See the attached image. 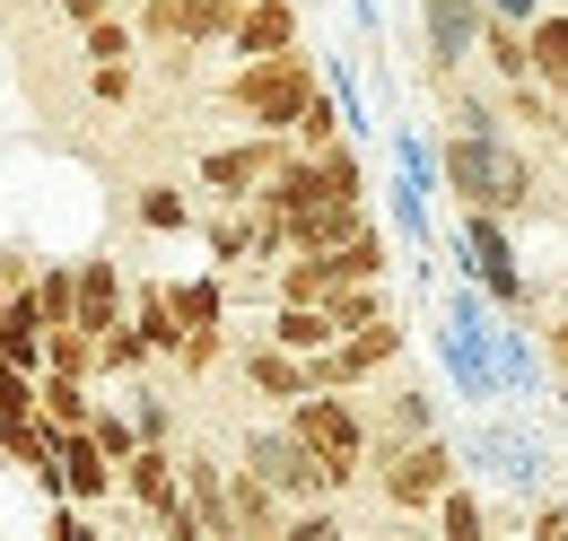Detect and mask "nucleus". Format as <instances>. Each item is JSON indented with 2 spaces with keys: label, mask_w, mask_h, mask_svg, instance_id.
Listing matches in <instances>:
<instances>
[{
  "label": "nucleus",
  "mask_w": 568,
  "mask_h": 541,
  "mask_svg": "<svg viewBox=\"0 0 568 541\" xmlns=\"http://www.w3.org/2000/svg\"><path fill=\"white\" fill-rule=\"evenodd\" d=\"M288 149L281 140H245V149H211V157H202V184H219V193H236V202H245V193H263V184H272V166H281Z\"/></svg>",
  "instance_id": "nucleus-8"
},
{
  "label": "nucleus",
  "mask_w": 568,
  "mask_h": 541,
  "mask_svg": "<svg viewBox=\"0 0 568 541\" xmlns=\"http://www.w3.org/2000/svg\"><path fill=\"white\" fill-rule=\"evenodd\" d=\"M297 149H315V157H324V149H333V105H324V96H315V105H306V123H297Z\"/></svg>",
  "instance_id": "nucleus-25"
},
{
  "label": "nucleus",
  "mask_w": 568,
  "mask_h": 541,
  "mask_svg": "<svg viewBox=\"0 0 568 541\" xmlns=\"http://www.w3.org/2000/svg\"><path fill=\"white\" fill-rule=\"evenodd\" d=\"M446 175H455V193L473 210H516L525 193H534V175H525V157H507L490 132H464L455 149H446Z\"/></svg>",
  "instance_id": "nucleus-3"
},
{
  "label": "nucleus",
  "mask_w": 568,
  "mask_h": 541,
  "mask_svg": "<svg viewBox=\"0 0 568 541\" xmlns=\"http://www.w3.org/2000/svg\"><path fill=\"white\" fill-rule=\"evenodd\" d=\"M0 306H9V297H0Z\"/></svg>",
  "instance_id": "nucleus-32"
},
{
  "label": "nucleus",
  "mask_w": 568,
  "mask_h": 541,
  "mask_svg": "<svg viewBox=\"0 0 568 541\" xmlns=\"http://www.w3.org/2000/svg\"><path fill=\"white\" fill-rule=\"evenodd\" d=\"M175 315H184V340H193V333H219V288H211V279L175 288Z\"/></svg>",
  "instance_id": "nucleus-21"
},
{
  "label": "nucleus",
  "mask_w": 568,
  "mask_h": 541,
  "mask_svg": "<svg viewBox=\"0 0 568 541\" xmlns=\"http://www.w3.org/2000/svg\"><path fill=\"white\" fill-rule=\"evenodd\" d=\"M324 306H333V324H342V333H358V324H376V315H385V297H376V279H342V288H333Z\"/></svg>",
  "instance_id": "nucleus-20"
},
{
  "label": "nucleus",
  "mask_w": 568,
  "mask_h": 541,
  "mask_svg": "<svg viewBox=\"0 0 568 541\" xmlns=\"http://www.w3.org/2000/svg\"><path fill=\"white\" fill-rule=\"evenodd\" d=\"M403 349V333H394V315H376V324H358V333H342L333 349H315V385H358V376H376L385 358Z\"/></svg>",
  "instance_id": "nucleus-7"
},
{
  "label": "nucleus",
  "mask_w": 568,
  "mask_h": 541,
  "mask_svg": "<svg viewBox=\"0 0 568 541\" xmlns=\"http://www.w3.org/2000/svg\"><path fill=\"white\" fill-rule=\"evenodd\" d=\"M36 402H44V394L27 385V367H18V358H0V419H27Z\"/></svg>",
  "instance_id": "nucleus-23"
},
{
  "label": "nucleus",
  "mask_w": 568,
  "mask_h": 541,
  "mask_svg": "<svg viewBox=\"0 0 568 541\" xmlns=\"http://www.w3.org/2000/svg\"><path fill=\"white\" fill-rule=\"evenodd\" d=\"M288 44H297V9H288V0H254V9L236 18V53H245V62L288 53Z\"/></svg>",
  "instance_id": "nucleus-10"
},
{
  "label": "nucleus",
  "mask_w": 568,
  "mask_h": 541,
  "mask_svg": "<svg viewBox=\"0 0 568 541\" xmlns=\"http://www.w3.org/2000/svg\"><path fill=\"white\" fill-rule=\"evenodd\" d=\"M62 9H71L79 27H97V18H105V0H62Z\"/></svg>",
  "instance_id": "nucleus-30"
},
{
  "label": "nucleus",
  "mask_w": 568,
  "mask_h": 541,
  "mask_svg": "<svg viewBox=\"0 0 568 541\" xmlns=\"http://www.w3.org/2000/svg\"><path fill=\"white\" fill-rule=\"evenodd\" d=\"M288 428H297V437L333 463V480H342V489L367 472V419L342 402V385H306V394L288 402Z\"/></svg>",
  "instance_id": "nucleus-2"
},
{
  "label": "nucleus",
  "mask_w": 568,
  "mask_h": 541,
  "mask_svg": "<svg viewBox=\"0 0 568 541\" xmlns=\"http://www.w3.org/2000/svg\"><path fill=\"white\" fill-rule=\"evenodd\" d=\"M114 315H123V270L79 263V324H88V333H114Z\"/></svg>",
  "instance_id": "nucleus-11"
},
{
  "label": "nucleus",
  "mask_w": 568,
  "mask_h": 541,
  "mask_svg": "<svg viewBox=\"0 0 568 541\" xmlns=\"http://www.w3.org/2000/svg\"><path fill=\"white\" fill-rule=\"evenodd\" d=\"M437 524H446L455 541H473V533H481V507H473L464 489H446V498H437Z\"/></svg>",
  "instance_id": "nucleus-24"
},
{
  "label": "nucleus",
  "mask_w": 568,
  "mask_h": 541,
  "mask_svg": "<svg viewBox=\"0 0 568 541\" xmlns=\"http://www.w3.org/2000/svg\"><path fill=\"white\" fill-rule=\"evenodd\" d=\"M227 96H236V114H254L263 132H297V123H306V105H315V70H306V53L288 44V53L245 62L236 79H227Z\"/></svg>",
  "instance_id": "nucleus-1"
},
{
  "label": "nucleus",
  "mask_w": 568,
  "mask_h": 541,
  "mask_svg": "<svg viewBox=\"0 0 568 541\" xmlns=\"http://www.w3.org/2000/svg\"><path fill=\"white\" fill-rule=\"evenodd\" d=\"M254 0H149L141 9V35L149 44H211V35H236Z\"/></svg>",
  "instance_id": "nucleus-5"
},
{
  "label": "nucleus",
  "mask_w": 568,
  "mask_h": 541,
  "mask_svg": "<svg viewBox=\"0 0 568 541\" xmlns=\"http://www.w3.org/2000/svg\"><path fill=\"white\" fill-rule=\"evenodd\" d=\"M534 79L568 96V18H542V27H534Z\"/></svg>",
  "instance_id": "nucleus-18"
},
{
  "label": "nucleus",
  "mask_w": 568,
  "mask_h": 541,
  "mask_svg": "<svg viewBox=\"0 0 568 541\" xmlns=\"http://www.w3.org/2000/svg\"><path fill=\"white\" fill-rule=\"evenodd\" d=\"M446 489H455V455H446L437 437L403 446V455L385 463V507H403V516H412V507H437Z\"/></svg>",
  "instance_id": "nucleus-6"
},
{
  "label": "nucleus",
  "mask_w": 568,
  "mask_h": 541,
  "mask_svg": "<svg viewBox=\"0 0 568 541\" xmlns=\"http://www.w3.org/2000/svg\"><path fill=\"white\" fill-rule=\"evenodd\" d=\"M342 288V263L333 254H297V263L281 270V306H315V297H333Z\"/></svg>",
  "instance_id": "nucleus-16"
},
{
  "label": "nucleus",
  "mask_w": 568,
  "mask_h": 541,
  "mask_svg": "<svg viewBox=\"0 0 568 541\" xmlns=\"http://www.w3.org/2000/svg\"><path fill=\"white\" fill-rule=\"evenodd\" d=\"M44 419H53L62 437H71V428H88V419H97V410H88V394H79V376H62V367L44 376Z\"/></svg>",
  "instance_id": "nucleus-19"
},
{
  "label": "nucleus",
  "mask_w": 568,
  "mask_h": 541,
  "mask_svg": "<svg viewBox=\"0 0 568 541\" xmlns=\"http://www.w3.org/2000/svg\"><path fill=\"white\" fill-rule=\"evenodd\" d=\"M0 455H9V419H0Z\"/></svg>",
  "instance_id": "nucleus-31"
},
{
  "label": "nucleus",
  "mask_w": 568,
  "mask_h": 541,
  "mask_svg": "<svg viewBox=\"0 0 568 541\" xmlns=\"http://www.w3.org/2000/svg\"><path fill=\"white\" fill-rule=\"evenodd\" d=\"M245 463L272 480V489H288V498H315V489H342L333 480V463L297 437V428H272V437H245Z\"/></svg>",
  "instance_id": "nucleus-4"
},
{
  "label": "nucleus",
  "mask_w": 568,
  "mask_h": 541,
  "mask_svg": "<svg viewBox=\"0 0 568 541\" xmlns=\"http://www.w3.org/2000/svg\"><path fill=\"white\" fill-rule=\"evenodd\" d=\"M88 437H97L114 463H132V428H123V419H88Z\"/></svg>",
  "instance_id": "nucleus-27"
},
{
  "label": "nucleus",
  "mask_w": 568,
  "mask_h": 541,
  "mask_svg": "<svg viewBox=\"0 0 568 541\" xmlns=\"http://www.w3.org/2000/svg\"><path fill=\"white\" fill-rule=\"evenodd\" d=\"M88 53H97V62H123V53H132V35H123L114 18H97V27H88Z\"/></svg>",
  "instance_id": "nucleus-26"
},
{
  "label": "nucleus",
  "mask_w": 568,
  "mask_h": 541,
  "mask_svg": "<svg viewBox=\"0 0 568 541\" xmlns=\"http://www.w3.org/2000/svg\"><path fill=\"white\" fill-rule=\"evenodd\" d=\"M227 498H236V533H272V524H281V489L254 472V463L227 480Z\"/></svg>",
  "instance_id": "nucleus-15"
},
{
  "label": "nucleus",
  "mask_w": 568,
  "mask_h": 541,
  "mask_svg": "<svg viewBox=\"0 0 568 541\" xmlns=\"http://www.w3.org/2000/svg\"><path fill=\"white\" fill-rule=\"evenodd\" d=\"M272 340H288L297 358H315V349H333V340H342V324H333V306L315 297V306H281V324H272Z\"/></svg>",
  "instance_id": "nucleus-13"
},
{
  "label": "nucleus",
  "mask_w": 568,
  "mask_h": 541,
  "mask_svg": "<svg viewBox=\"0 0 568 541\" xmlns=\"http://www.w3.org/2000/svg\"><path fill=\"white\" fill-rule=\"evenodd\" d=\"M44 333H53L44 297H36V288H18V297L0 306V358H18V367L36 376V367H44Z\"/></svg>",
  "instance_id": "nucleus-9"
},
{
  "label": "nucleus",
  "mask_w": 568,
  "mask_h": 541,
  "mask_svg": "<svg viewBox=\"0 0 568 541\" xmlns=\"http://www.w3.org/2000/svg\"><path fill=\"white\" fill-rule=\"evenodd\" d=\"M141 218H149V227H184V193H149Z\"/></svg>",
  "instance_id": "nucleus-28"
},
{
  "label": "nucleus",
  "mask_w": 568,
  "mask_h": 541,
  "mask_svg": "<svg viewBox=\"0 0 568 541\" xmlns=\"http://www.w3.org/2000/svg\"><path fill=\"white\" fill-rule=\"evenodd\" d=\"M490 62L507 70V88H516V79H534V35H516V27H490Z\"/></svg>",
  "instance_id": "nucleus-22"
},
{
  "label": "nucleus",
  "mask_w": 568,
  "mask_h": 541,
  "mask_svg": "<svg viewBox=\"0 0 568 541\" xmlns=\"http://www.w3.org/2000/svg\"><path fill=\"white\" fill-rule=\"evenodd\" d=\"M473 35H481L473 0H428V44H437V62H464V53H473Z\"/></svg>",
  "instance_id": "nucleus-14"
},
{
  "label": "nucleus",
  "mask_w": 568,
  "mask_h": 541,
  "mask_svg": "<svg viewBox=\"0 0 568 541\" xmlns=\"http://www.w3.org/2000/svg\"><path fill=\"white\" fill-rule=\"evenodd\" d=\"M132 333H141L149 349H166V358L184 349V315H175V297H166V288H141V315H132Z\"/></svg>",
  "instance_id": "nucleus-17"
},
{
  "label": "nucleus",
  "mask_w": 568,
  "mask_h": 541,
  "mask_svg": "<svg viewBox=\"0 0 568 541\" xmlns=\"http://www.w3.org/2000/svg\"><path fill=\"white\" fill-rule=\"evenodd\" d=\"M105 480H114V455H105L88 428H71V446H62V489H71V498H105Z\"/></svg>",
  "instance_id": "nucleus-12"
},
{
  "label": "nucleus",
  "mask_w": 568,
  "mask_h": 541,
  "mask_svg": "<svg viewBox=\"0 0 568 541\" xmlns=\"http://www.w3.org/2000/svg\"><path fill=\"white\" fill-rule=\"evenodd\" d=\"M88 88H97V96H105V105H114V96H123V88H132V70H123V62H97V79H88Z\"/></svg>",
  "instance_id": "nucleus-29"
}]
</instances>
